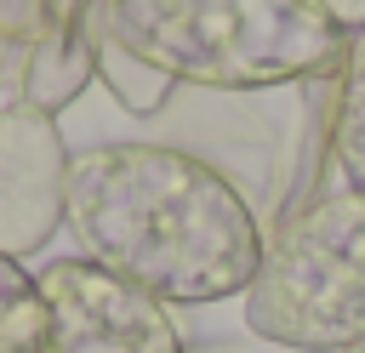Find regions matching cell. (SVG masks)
<instances>
[{"mask_svg":"<svg viewBox=\"0 0 365 353\" xmlns=\"http://www.w3.org/2000/svg\"><path fill=\"white\" fill-rule=\"evenodd\" d=\"M63 222L80 256L143 285L165 307L245 296L262 262V216L200 154L171 142H91L68 154Z\"/></svg>","mask_w":365,"mask_h":353,"instance_id":"1","label":"cell"},{"mask_svg":"<svg viewBox=\"0 0 365 353\" xmlns=\"http://www.w3.org/2000/svg\"><path fill=\"white\" fill-rule=\"evenodd\" d=\"M114 46L194 91H279L342 63L319 0H97Z\"/></svg>","mask_w":365,"mask_h":353,"instance_id":"2","label":"cell"},{"mask_svg":"<svg viewBox=\"0 0 365 353\" xmlns=\"http://www.w3.org/2000/svg\"><path fill=\"white\" fill-rule=\"evenodd\" d=\"M245 325L297 353L365 342V188H314L262 233Z\"/></svg>","mask_w":365,"mask_h":353,"instance_id":"3","label":"cell"},{"mask_svg":"<svg viewBox=\"0 0 365 353\" xmlns=\"http://www.w3.org/2000/svg\"><path fill=\"white\" fill-rule=\"evenodd\" d=\"M34 279L46 296L40 353H188L177 313L91 256H57Z\"/></svg>","mask_w":365,"mask_h":353,"instance_id":"4","label":"cell"},{"mask_svg":"<svg viewBox=\"0 0 365 353\" xmlns=\"http://www.w3.org/2000/svg\"><path fill=\"white\" fill-rule=\"evenodd\" d=\"M68 199V142L57 114L29 102H0V256H34L63 228Z\"/></svg>","mask_w":365,"mask_h":353,"instance_id":"5","label":"cell"},{"mask_svg":"<svg viewBox=\"0 0 365 353\" xmlns=\"http://www.w3.org/2000/svg\"><path fill=\"white\" fill-rule=\"evenodd\" d=\"M97 0H40V34L23 68V97L40 114L68 108L97 80Z\"/></svg>","mask_w":365,"mask_h":353,"instance_id":"6","label":"cell"},{"mask_svg":"<svg viewBox=\"0 0 365 353\" xmlns=\"http://www.w3.org/2000/svg\"><path fill=\"white\" fill-rule=\"evenodd\" d=\"M325 159H331V188H365V28L342 40V63L331 80Z\"/></svg>","mask_w":365,"mask_h":353,"instance_id":"7","label":"cell"},{"mask_svg":"<svg viewBox=\"0 0 365 353\" xmlns=\"http://www.w3.org/2000/svg\"><path fill=\"white\" fill-rule=\"evenodd\" d=\"M97 80L108 85V97L131 114V120H160L171 108V97L182 91L171 74H160L154 63L131 57L125 46H114L108 34H97Z\"/></svg>","mask_w":365,"mask_h":353,"instance_id":"8","label":"cell"},{"mask_svg":"<svg viewBox=\"0 0 365 353\" xmlns=\"http://www.w3.org/2000/svg\"><path fill=\"white\" fill-rule=\"evenodd\" d=\"M40 342H46L40 279L23 273L17 256H0V353H40Z\"/></svg>","mask_w":365,"mask_h":353,"instance_id":"9","label":"cell"},{"mask_svg":"<svg viewBox=\"0 0 365 353\" xmlns=\"http://www.w3.org/2000/svg\"><path fill=\"white\" fill-rule=\"evenodd\" d=\"M325 11H331V23L342 28V34H354V28H365V0H319Z\"/></svg>","mask_w":365,"mask_h":353,"instance_id":"10","label":"cell"},{"mask_svg":"<svg viewBox=\"0 0 365 353\" xmlns=\"http://www.w3.org/2000/svg\"><path fill=\"white\" fill-rule=\"evenodd\" d=\"M342 353H365V342H354V347H342Z\"/></svg>","mask_w":365,"mask_h":353,"instance_id":"11","label":"cell"}]
</instances>
